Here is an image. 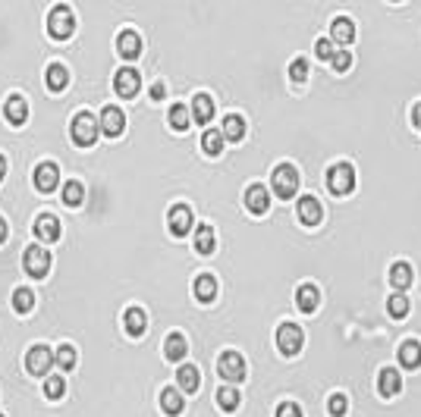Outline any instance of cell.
I'll return each mask as SVG.
<instances>
[{
    "mask_svg": "<svg viewBox=\"0 0 421 417\" xmlns=\"http://www.w3.org/2000/svg\"><path fill=\"white\" fill-rule=\"evenodd\" d=\"M45 32L50 35L54 41H72L79 32V19H76V10L72 4H54L50 10L45 13Z\"/></svg>",
    "mask_w": 421,
    "mask_h": 417,
    "instance_id": "6da1fadb",
    "label": "cell"
},
{
    "mask_svg": "<svg viewBox=\"0 0 421 417\" xmlns=\"http://www.w3.org/2000/svg\"><path fill=\"white\" fill-rule=\"evenodd\" d=\"M69 142L76 144V148L82 151H91L94 144H98V135H101V126H98V116L91 113V110H76V113L69 116Z\"/></svg>",
    "mask_w": 421,
    "mask_h": 417,
    "instance_id": "7a4b0ae2",
    "label": "cell"
},
{
    "mask_svg": "<svg viewBox=\"0 0 421 417\" xmlns=\"http://www.w3.org/2000/svg\"><path fill=\"white\" fill-rule=\"evenodd\" d=\"M23 270L28 280L45 282L54 273V251L47 245H41V241H28L23 248Z\"/></svg>",
    "mask_w": 421,
    "mask_h": 417,
    "instance_id": "3957f363",
    "label": "cell"
},
{
    "mask_svg": "<svg viewBox=\"0 0 421 417\" xmlns=\"http://www.w3.org/2000/svg\"><path fill=\"white\" fill-rule=\"evenodd\" d=\"M60 182H63V170L57 160H38L32 170V188L38 195L54 198V192H60Z\"/></svg>",
    "mask_w": 421,
    "mask_h": 417,
    "instance_id": "277c9868",
    "label": "cell"
},
{
    "mask_svg": "<svg viewBox=\"0 0 421 417\" xmlns=\"http://www.w3.org/2000/svg\"><path fill=\"white\" fill-rule=\"evenodd\" d=\"M32 236L41 241V245L57 248L63 241V217L54 214V210H41L32 223Z\"/></svg>",
    "mask_w": 421,
    "mask_h": 417,
    "instance_id": "5b68a950",
    "label": "cell"
},
{
    "mask_svg": "<svg viewBox=\"0 0 421 417\" xmlns=\"http://www.w3.org/2000/svg\"><path fill=\"white\" fill-rule=\"evenodd\" d=\"M164 223H167V232L173 239H186L189 232L195 229V210L189 207L186 201H173L164 214Z\"/></svg>",
    "mask_w": 421,
    "mask_h": 417,
    "instance_id": "8992f818",
    "label": "cell"
},
{
    "mask_svg": "<svg viewBox=\"0 0 421 417\" xmlns=\"http://www.w3.org/2000/svg\"><path fill=\"white\" fill-rule=\"evenodd\" d=\"M324 182H327V192L333 198H346L355 188V166L349 164V160H339V164L327 166Z\"/></svg>",
    "mask_w": 421,
    "mask_h": 417,
    "instance_id": "52a82bcc",
    "label": "cell"
},
{
    "mask_svg": "<svg viewBox=\"0 0 421 417\" xmlns=\"http://www.w3.org/2000/svg\"><path fill=\"white\" fill-rule=\"evenodd\" d=\"M113 50H117L120 60L135 63L145 54V35L139 32V28H129V25L120 28V32L113 35Z\"/></svg>",
    "mask_w": 421,
    "mask_h": 417,
    "instance_id": "ba28073f",
    "label": "cell"
},
{
    "mask_svg": "<svg viewBox=\"0 0 421 417\" xmlns=\"http://www.w3.org/2000/svg\"><path fill=\"white\" fill-rule=\"evenodd\" d=\"M111 85H113V94L123 101H135L142 91V72L135 66H117L111 76Z\"/></svg>",
    "mask_w": 421,
    "mask_h": 417,
    "instance_id": "9c48e42d",
    "label": "cell"
},
{
    "mask_svg": "<svg viewBox=\"0 0 421 417\" xmlns=\"http://www.w3.org/2000/svg\"><path fill=\"white\" fill-rule=\"evenodd\" d=\"M217 377H220L223 383H230V386L242 383V379L249 377V367H245V358L239 355V351H233V348L220 351V358H217Z\"/></svg>",
    "mask_w": 421,
    "mask_h": 417,
    "instance_id": "30bf717a",
    "label": "cell"
},
{
    "mask_svg": "<svg viewBox=\"0 0 421 417\" xmlns=\"http://www.w3.org/2000/svg\"><path fill=\"white\" fill-rule=\"evenodd\" d=\"M271 192L283 198V201L296 198V192H299V170L293 164H277L271 173Z\"/></svg>",
    "mask_w": 421,
    "mask_h": 417,
    "instance_id": "8fae6325",
    "label": "cell"
},
{
    "mask_svg": "<svg viewBox=\"0 0 421 417\" xmlns=\"http://www.w3.org/2000/svg\"><path fill=\"white\" fill-rule=\"evenodd\" d=\"M50 367H54V348L47 342H38V345H32L26 351V370L32 379H45Z\"/></svg>",
    "mask_w": 421,
    "mask_h": 417,
    "instance_id": "7c38bea8",
    "label": "cell"
},
{
    "mask_svg": "<svg viewBox=\"0 0 421 417\" xmlns=\"http://www.w3.org/2000/svg\"><path fill=\"white\" fill-rule=\"evenodd\" d=\"M98 126H101V135L104 138H123L129 129V116L123 113L117 104H104L101 107V116H98Z\"/></svg>",
    "mask_w": 421,
    "mask_h": 417,
    "instance_id": "4fadbf2b",
    "label": "cell"
},
{
    "mask_svg": "<svg viewBox=\"0 0 421 417\" xmlns=\"http://www.w3.org/2000/svg\"><path fill=\"white\" fill-rule=\"evenodd\" d=\"M120 324H123V333H126L129 339H133V342H142L145 336H148L151 317H148V311H145L142 304H129L126 311H123Z\"/></svg>",
    "mask_w": 421,
    "mask_h": 417,
    "instance_id": "5bb4252c",
    "label": "cell"
},
{
    "mask_svg": "<svg viewBox=\"0 0 421 417\" xmlns=\"http://www.w3.org/2000/svg\"><path fill=\"white\" fill-rule=\"evenodd\" d=\"M28 120H32V107H28V98L26 94H10L4 101V122L10 129H26Z\"/></svg>",
    "mask_w": 421,
    "mask_h": 417,
    "instance_id": "9a60e30c",
    "label": "cell"
},
{
    "mask_svg": "<svg viewBox=\"0 0 421 417\" xmlns=\"http://www.w3.org/2000/svg\"><path fill=\"white\" fill-rule=\"evenodd\" d=\"M277 348H280L283 358H296L305 348V333L296 324H289V320L280 324L277 326Z\"/></svg>",
    "mask_w": 421,
    "mask_h": 417,
    "instance_id": "2e32d148",
    "label": "cell"
},
{
    "mask_svg": "<svg viewBox=\"0 0 421 417\" xmlns=\"http://www.w3.org/2000/svg\"><path fill=\"white\" fill-rule=\"evenodd\" d=\"M189 348H192V345H189V336L183 333V329H170V333L164 336V342H161V355H164L167 364L186 361Z\"/></svg>",
    "mask_w": 421,
    "mask_h": 417,
    "instance_id": "e0dca14e",
    "label": "cell"
},
{
    "mask_svg": "<svg viewBox=\"0 0 421 417\" xmlns=\"http://www.w3.org/2000/svg\"><path fill=\"white\" fill-rule=\"evenodd\" d=\"M60 204L67 210H82L89 204V188H85L82 179H63L60 182Z\"/></svg>",
    "mask_w": 421,
    "mask_h": 417,
    "instance_id": "ac0fdd59",
    "label": "cell"
},
{
    "mask_svg": "<svg viewBox=\"0 0 421 417\" xmlns=\"http://www.w3.org/2000/svg\"><path fill=\"white\" fill-rule=\"evenodd\" d=\"M242 201H245V210H249V214L264 217L267 210H271V188L261 185V182H252V185L245 188Z\"/></svg>",
    "mask_w": 421,
    "mask_h": 417,
    "instance_id": "d6986e66",
    "label": "cell"
},
{
    "mask_svg": "<svg viewBox=\"0 0 421 417\" xmlns=\"http://www.w3.org/2000/svg\"><path fill=\"white\" fill-rule=\"evenodd\" d=\"M72 85V69L67 63H47L45 66V88L50 94H63Z\"/></svg>",
    "mask_w": 421,
    "mask_h": 417,
    "instance_id": "ffe728a7",
    "label": "cell"
},
{
    "mask_svg": "<svg viewBox=\"0 0 421 417\" xmlns=\"http://www.w3.org/2000/svg\"><path fill=\"white\" fill-rule=\"evenodd\" d=\"M157 408H161L164 417H183L186 414V395L176 389V386H164L157 392Z\"/></svg>",
    "mask_w": 421,
    "mask_h": 417,
    "instance_id": "44dd1931",
    "label": "cell"
},
{
    "mask_svg": "<svg viewBox=\"0 0 421 417\" xmlns=\"http://www.w3.org/2000/svg\"><path fill=\"white\" fill-rule=\"evenodd\" d=\"M296 217H299V223L302 226H321V219H324V207H321V201H318L315 195H302L299 198V204H296Z\"/></svg>",
    "mask_w": 421,
    "mask_h": 417,
    "instance_id": "7402d4cb",
    "label": "cell"
},
{
    "mask_svg": "<svg viewBox=\"0 0 421 417\" xmlns=\"http://www.w3.org/2000/svg\"><path fill=\"white\" fill-rule=\"evenodd\" d=\"M192 251L198 258H211L217 251V232L211 223H198L195 226V236H192Z\"/></svg>",
    "mask_w": 421,
    "mask_h": 417,
    "instance_id": "603a6c76",
    "label": "cell"
},
{
    "mask_svg": "<svg viewBox=\"0 0 421 417\" xmlns=\"http://www.w3.org/2000/svg\"><path fill=\"white\" fill-rule=\"evenodd\" d=\"M189 116H192V122H198V126H208V122L214 120V98H211L208 91H195Z\"/></svg>",
    "mask_w": 421,
    "mask_h": 417,
    "instance_id": "cb8c5ba5",
    "label": "cell"
},
{
    "mask_svg": "<svg viewBox=\"0 0 421 417\" xmlns=\"http://www.w3.org/2000/svg\"><path fill=\"white\" fill-rule=\"evenodd\" d=\"M192 295L198 304H214L217 302V276L214 273H198L192 280Z\"/></svg>",
    "mask_w": 421,
    "mask_h": 417,
    "instance_id": "d4e9b609",
    "label": "cell"
},
{
    "mask_svg": "<svg viewBox=\"0 0 421 417\" xmlns=\"http://www.w3.org/2000/svg\"><path fill=\"white\" fill-rule=\"evenodd\" d=\"M173 379H176V389L183 395H195L201 389V370L195 367V364H183V367H176Z\"/></svg>",
    "mask_w": 421,
    "mask_h": 417,
    "instance_id": "484cf974",
    "label": "cell"
},
{
    "mask_svg": "<svg viewBox=\"0 0 421 417\" xmlns=\"http://www.w3.org/2000/svg\"><path fill=\"white\" fill-rule=\"evenodd\" d=\"M296 307H299L302 314H315L318 307H321V289H318L315 282H302L299 289H296Z\"/></svg>",
    "mask_w": 421,
    "mask_h": 417,
    "instance_id": "4316f807",
    "label": "cell"
},
{
    "mask_svg": "<svg viewBox=\"0 0 421 417\" xmlns=\"http://www.w3.org/2000/svg\"><path fill=\"white\" fill-rule=\"evenodd\" d=\"M41 395H45L47 401H63L69 395V383H67V377H63L60 370L57 373H47L45 377V383H41Z\"/></svg>",
    "mask_w": 421,
    "mask_h": 417,
    "instance_id": "83f0119b",
    "label": "cell"
},
{
    "mask_svg": "<svg viewBox=\"0 0 421 417\" xmlns=\"http://www.w3.org/2000/svg\"><path fill=\"white\" fill-rule=\"evenodd\" d=\"M330 41L339 44V47H349L355 41V22L349 16H337L330 22Z\"/></svg>",
    "mask_w": 421,
    "mask_h": 417,
    "instance_id": "f1b7e54d",
    "label": "cell"
},
{
    "mask_svg": "<svg viewBox=\"0 0 421 417\" xmlns=\"http://www.w3.org/2000/svg\"><path fill=\"white\" fill-rule=\"evenodd\" d=\"M54 367L60 370V373H76V367H79V351H76V345L60 342V345L54 348Z\"/></svg>",
    "mask_w": 421,
    "mask_h": 417,
    "instance_id": "f546056e",
    "label": "cell"
},
{
    "mask_svg": "<svg viewBox=\"0 0 421 417\" xmlns=\"http://www.w3.org/2000/svg\"><path fill=\"white\" fill-rule=\"evenodd\" d=\"M220 132H223V142H242L245 132H249V126H245V116L236 113V110H233V113H227V116H223Z\"/></svg>",
    "mask_w": 421,
    "mask_h": 417,
    "instance_id": "4dcf8cb0",
    "label": "cell"
},
{
    "mask_svg": "<svg viewBox=\"0 0 421 417\" xmlns=\"http://www.w3.org/2000/svg\"><path fill=\"white\" fill-rule=\"evenodd\" d=\"M387 280H390V285H393L396 292H405L412 285V280H415V270H412L409 261H396L393 267H390Z\"/></svg>",
    "mask_w": 421,
    "mask_h": 417,
    "instance_id": "1f68e13d",
    "label": "cell"
},
{
    "mask_svg": "<svg viewBox=\"0 0 421 417\" xmlns=\"http://www.w3.org/2000/svg\"><path fill=\"white\" fill-rule=\"evenodd\" d=\"M403 389V379H399V370L396 367H381L377 373V392L383 395V399H393Z\"/></svg>",
    "mask_w": 421,
    "mask_h": 417,
    "instance_id": "d6a6232c",
    "label": "cell"
},
{
    "mask_svg": "<svg viewBox=\"0 0 421 417\" xmlns=\"http://www.w3.org/2000/svg\"><path fill=\"white\" fill-rule=\"evenodd\" d=\"M214 401H217V408H220L223 414H233L239 405H242V392L236 389V386H220V389H214Z\"/></svg>",
    "mask_w": 421,
    "mask_h": 417,
    "instance_id": "836d02e7",
    "label": "cell"
},
{
    "mask_svg": "<svg viewBox=\"0 0 421 417\" xmlns=\"http://www.w3.org/2000/svg\"><path fill=\"white\" fill-rule=\"evenodd\" d=\"M399 364H403L405 370H418L421 367V342L418 339L399 342Z\"/></svg>",
    "mask_w": 421,
    "mask_h": 417,
    "instance_id": "e575fe53",
    "label": "cell"
},
{
    "mask_svg": "<svg viewBox=\"0 0 421 417\" xmlns=\"http://www.w3.org/2000/svg\"><path fill=\"white\" fill-rule=\"evenodd\" d=\"M227 148V142H223V132L220 129H205V135H201V154L211 160H217Z\"/></svg>",
    "mask_w": 421,
    "mask_h": 417,
    "instance_id": "d590c367",
    "label": "cell"
},
{
    "mask_svg": "<svg viewBox=\"0 0 421 417\" xmlns=\"http://www.w3.org/2000/svg\"><path fill=\"white\" fill-rule=\"evenodd\" d=\"M167 126H170V132H189V126H192L189 107L186 104H170V110H167Z\"/></svg>",
    "mask_w": 421,
    "mask_h": 417,
    "instance_id": "8d00e7d4",
    "label": "cell"
},
{
    "mask_svg": "<svg viewBox=\"0 0 421 417\" xmlns=\"http://www.w3.org/2000/svg\"><path fill=\"white\" fill-rule=\"evenodd\" d=\"M409 311H412V302H409V295H405V292H393V295L387 298V314L393 320H403Z\"/></svg>",
    "mask_w": 421,
    "mask_h": 417,
    "instance_id": "74e56055",
    "label": "cell"
},
{
    "mask_svg": "<svg viewBox=\"0 0 421 417\" xmlns=\"http://www.w3.org/2000/svg\"><path fill=\"white\" fill-rule=\"evenodd\" d=\"M311 76V63L305 60V57H293V63H289V79H293V85H305Z\"/></svg>",
    "mask_w": 421,
    "mask_h": 417,
    "instance_id": "f35d334b",
    "label": "cell"
},
{
    "mask_svg": "<svg viewBox=\"0 0 421 417\" xmlns=\"http://www.w3.org/2000/svg\"><path fill=\"white\" fill-rule=\"evenodd\" d=\"M327 411H330V417H346V411H349V399H346V392H333L330 395Z\"/></svg>",
    "mask_w": 421,
    "mask_h": 417,
    "instance_id": "ab89813d",
    "label": "cell"
},
{
    "mask_svg": "<svg viewBox=\"0 0 421 417\" xmlns=\"http://www.w3.org/2000/svg\"><path fill=\"white\" fill-rule=\"evenodd\" d=\"M352 63H355V57L349 54V50H343V47H339L337 54L330 57V69H333V72H349Z\"/></svg>",
    "mask_w": 421,
    "mask_h": 417,
    "instance_id": "60d3db41",
    "label": "cell"
},
{
    "mask_svg": "<svg viewBox=\"0 0 421 417\" xmlns=\"http://www.w3.org/2000/svg\"><path fill=\"white\" fill-rule=\"evenodd\" d=\"M333 54H337V44H333L330 38H318L315 41V57H318V60H327L330 63Z\"/></svg>",
    "mask_w": 421,
    "mask_h": 417,
    "instance_id": "b9f144b4",
    "label": "cell"
},
{
    "mask_svg": "<svg viewBox=\"0 0 421 417\" xmlns=\"http://www.w3.org/2000/svg\"><path fill=\"white\" fill-rule=\"evenodd\" d=\"M170 94V85L164 82V79H157L155 85H151V91H148V98H151V104H161V101Z\"/></svg>",
    "mask_w": 421,
    "mask_h": 417,
    "instance_id": "7bdbcfd3",
    "label": "cell"
},
{
    "mask_svg": "<svg viewBox=\"0 0 421 417\" xmlns=\"http://www.w3.org/2000/svg\"><path fill=\"white\" fill-rule=\"evenodd\" d=\"M274 417H302V408L296 401H280L277 405V414Z\"/></svg>",
    "mask_w": 421,
    "mask_h": 417,
    "instance_id": "ee69618b",
    "label": "cell"
},
{
    "mask_svg": "<svg viewBox=\"0 0 421 417\" xmlns=\"http://www.w3.org/2000/svg\"><path fill=\"white\" fill-rule=\"evenodd\" d=\"M6 241H10V223H6V217L0 214V248H4Z\"/></svg>",
    "mask_w": 421,
    "mask_h": 417,
    "instance_id": "f6af8a7d",
    "label": "cell"
},
{
    "mask_svg": "<svg viewBox=\"0 0 421 417\" xmlns=\"http://www.w3.org/2000/svg\"><path fill=\"white\" fill-rule=\"evenodd\" d=\"M412 122H415V129L421 132V101H418L415 107H412Z\"/></svg>",
    "mask_w": 421,
    "mask_h": 417,
    "instance_id": "bcb514c9",
    "label": "cell"
},
{
    "mask_svg": "<svg viewBox=\"0 0 421 417\" xmlns=\"http://www.w3.org/2000/svg\"><path fill=\"white\" fill-rule=\"evenodd\" d=\"M6 173H10V166H6V157H4V154H0V185H4V182H6Z\"/></svg>",
    "mask_w": 421,
    "mask_h": 417,
    "instance_id": "7dc6e473",
    "label": "cell"
},
{
    "mask_svg": "<svg viewBox=\"0 0 421 417\" xmlns=\"http://www.w3.org/2000/svg\"><path fill=\"white\" fill-rule=\"evenodd\" d=\"M0 417H6V414H4V411H0Z\"/></svg>",
    "mask_w": 421,
    "mask_h": 417,
    "instance_id": "c3c4849f",
    "label": "cell"
},
{
    "mask_svg": "<svg viewBox=\"0 0 421 417\" xmlns=\"http://www.w3.org/2000/svg\"><path fill=\"white\" fill-rule=\"evenodd\" d=\"M393 4H399V0H393Z\"/></svg>",
    "mask_w": 421,
    "mask_h": 417,
    "instance_id": "681fc988",
    "label": "cell"
}]
</instances>
